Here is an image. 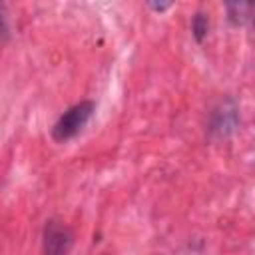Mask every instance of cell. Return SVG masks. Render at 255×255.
Listing matches in <instances>:
<instances>
[{
    "mask_svg": "<svg viewBox=\"0 0 255 255\" xmlns=\"http://www.w3.org/2000/svg\"><path fill=\"white\" fill-rule=\"evenodd\" d=\"M94 110H96V104L90 102V100H84V102L74 104L72 108H68L56 120V124L52 128V137L56 141H68V139L76 137L86 128V124L90 122V118L94 116Z\"/></svg>",
    "mask_w": 255,
    "mask_h": 255,
    "instance_id": "cell-1",
    "label": "cell"
},
{
    "mask_svg": "<svg viewBox=\"0 0 255 255\" xmlns=\"http://www.w3.org/2000/svg\"><path fill=\"white\" fill-rule=\"evenodd\" d=\"M72 249V233L58 221H48L44 229V255H68Z\"/></svg>",
    "mask_w": 255,
    "mask_h": 255,
    "instance_id": "cell-2",
    "label": "cell"
},
{
    "mask_svg": "<svg viewBox=\"0 0 255 255\" xmlns=\"http://www.w3.org/2000/svg\"><path fill=\"white\" fill-rule=\"evenodd\" d=\"M6 36H8V24L4 16V8L0 6V40H6Z\"/></svg>",
    "mask_w": 255,
    "mask_h": 255,
    "instance_id": "cell-3",
    "label": "cell"
}]
</instances>
